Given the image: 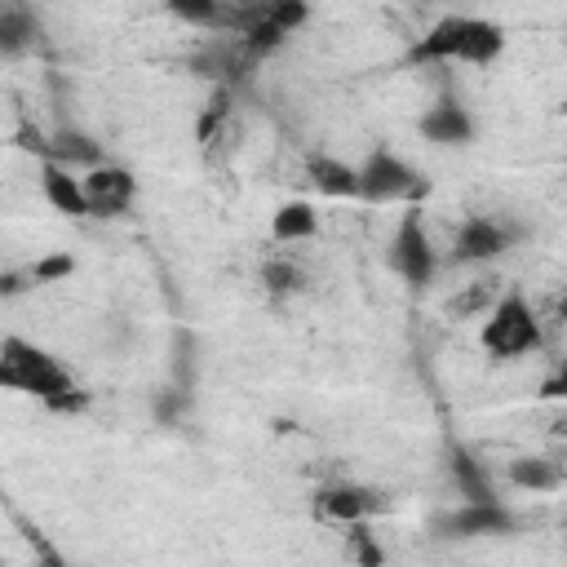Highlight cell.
<instances>
[{
    "label": "cell",
    "mask_w": 567,
    "mask_h": 567,
    "mask_svg": "<svg viewBox=\"0 0 567 567\" xmlns=\"http://www.w3.org/2000/svg\"><path fill=\"white\" fill-rule=\"evenodd\" d=\"M505 53V27L478 13H443L425 35L412 40L408 62H465V66H487Z\"/></svg>",
    "instance_id": "cell-1"
},
{
    "label": "cell",
    "mask_w": 567,
    "mask_h": 567,
    "mask_svg": "<svg viewBox=\"0 0 567 567\" xmlns=\"http://www.w3.org/2000/svg\"><path fill=\"white\" fill-rule=\"evenodd\" d=\"M0 390L9 394H27L35 403H53L62 394L75 390V377L58 363V354H49L44 346H35L31 337H0Z\"/></svg>",
    "instance_id": "cell-2"
},
{
    "label": "cell",
    "mask_w": 567,
    "mask_h": 567,
    "mask_svg": "<svg viewBox=\"0 0 567 567\" xmlns=\"http://www.w3.org/2000/svg\"><path fill=\"white\" fill-rule=\"evenodd\" d=\"M478 346L487 359H523V354H536L545 346V328H540V315L532 310V301L509 288L492 301V310L483 315V328H478Z\"/></svg>",
    "instance_id": "cell-3"
},
{
    "label": "cell",
    "mask_w": 567,
    "mask_h": 567,
    "mask_svg": "<svg viewBox=\"0 0 567 567\" xmlns=\"http://www.w3.org/2000/svg\"><path fill=\"white\" fill-rule=\"evenodd\" d=\"M359 177V199L363 204H421L430 195V182L390 146H372L363 164H354Z\"/></svg>",
    "instance_id": "cell-4"
},
{
    "label": "cell",
    "mask_w": 567,
    "mask_h": 567,
    "mask_svg": "<svg viewBox=\"0 0 567 567\" xmlns=\"http://www.w3.org/2000/svg\"><path fill=\"white\" fill-rule=\"evenodd\" d=\"M385 261H390V270H394L408 288H416V292L434 284L443 257H439V248H434V239H430V226H425L421 204H408V208L399 213V226H394L390 248H385Z\"/></svg>",
    "instance_id": "cell-5"
},
{
    "label": "cell",
    "mask_w": 567,
    "mask_h": 567,
    "mask_svg": "<svg viewBox=\"0 0 567 567\" xmlns=\"http://www.w3.org/2000/svg\"><path fill=\"white\" fill-rule=\"evenodd\" d=\"M523 235H527V230L514 226V221H505V217L474 213V217H465V221L456 226V239H452L447 261H452V266H487V261L505 257Z\"/></svg>",
    "instance_id": "cell-6"
},
{
    "label": "cell",
    "mask_w": 567,
    "mask_h": 567,
    "mask_svg": "<svg viewBox=\"0 0 567 567\" xmlns=\"http://www.w3.org/2000/svg\"><path fill=\"white\" fill-rule=\"evenodd\" d=\"M518 514L505 501H483V505H456L434 518V536L443 540H487V536H514Z\"/></svg>",
    "instance_id": "cell-7"
},
{
    "label": "cell",
    "mask_w": 567,
    "mask_h": 567,
    "mask_svg": "<svg viewBox=\"0 0 567 567\" xmlns=\"http://www.w3.org/2000/svg\"><path fill=\"white\" fill-rule=\"evenodd\" d=\"M80 186H84L89 217H124L137 199V177L124 164H111V159L80 173Z\"/></svg>",
    "instance_id": "cell-8"
},
{
    "label": "cell",
    "mask_w": 567,
    "mask_h": 567,
    "mask_svg": "<svg viewBox=\"0 0 567 567\" xmlns=\"http://www.w3.org/2000/svg\"><path fill=\"white\" fill-rule=\"evenodd\" d=\"M385 509V496L368 483H323L315 492V514L337 523V527H354V523H372Z\"/></svg>",
    "instance_id": "cell-9"
},
{
    "label": "cell",
    "mask_w": 567,
    "mask_h": 567,
    "mask_svg": "<svg viewBox=\"0 0 567 567\" xmlns=\"http://www.w3.org/2000/svg\"><path fill=\"white\" fill-rule=\"evenodd\" d=\"M416 128H421V137H425V142H434V146H447V151H456V146H470V142H474V133H478V124H474V111H470V106H465L456 93H443L439 102H430Z\"/></svg>",
    "instance_id": "cell-10"
},
{
    "label": "cell",
    "mask_w": 567,
    "mask_h": 567,
    "mask_svg": "<svg viewBox=\"0 0 567 567\" xmlns=\"http://www.w3.org/2000/svg\"><path fill=\"white\" fill-rule=\"evenodd\" d=\"M35 142H40V159H49V164H58V168H71V173H89V168L106 164L102 142L89 137L84 128H71V124H62L58 133L35 137ZM35 142H31V146H35Z\"/></svg>",
    "instance_id": "cell-11"
},
{
    "label": "cell",
    "mask_w": 567,
    "mask_h": 567,
    "mask_svg": "<svg viewBox=\"0 0 567 567\" xmlns=\"http://www.w3.org/2000/svg\"><path fill=\"white\" fill-rule=\"evenodd\" d=\"M40 44H44V18H40V9L18 4V0H0V58L4 62L27 58Z\"/></svg>",
    "instance_id": "cell-12"
},
{
    "label": "cell",
    "mask_w": 567,
    "mask_h": 567,
    "mask_svg": "<svg viewBox=\"0 0 567 567\" xmlns=\"http://www.w3.org/2000/svg\"><path fill=\"white\" fill-rule=\"evenodd\" d=\"M447 474H452V483H456V492H461V501L465 505H483V501H496V487H492V470L470 452V447H452L447 452Z\"/></svg>",
    "instance_id": "cell-13"
},
{
    "label": "cell",
    "mask_w": 567,
    "mask_h": 567,
    "mask_svg": "<svg viewBox=\"0 0 567 567\" xmlns=\"http://www.w3.org/2000/svg\"><path fill=\"white\" fill-rule=\"evenodd\" d=\"M505 478H509V487L532 492V496H540V492H558V487L567 483L563 465H558L554 456H540V452H523V456H514V461L505 465Z\"/></svg>",
    "instance_id": "cell-14"
},
{
    "label": "cell",
    "mask_w": 567,
    "mask_h": 567,
    "mask_svg": "<svg viewBox=\"0 0 567 567\" xmlns=\"http://www.w3.org/2000/svg\"><path fill=\"white\" fill-rule=\"evenodd\" d=\"M306 177H310V186H315L319 195H328V199H359L354 164H346V159H337V155H328V151H315V155L306 159Z\"/></svg>",
    "instance_id": "cell-15"
},
{
    "label": "cell",
    "mask_w": 567,
    "mask_h": 567,
    "mask_svg": "<svg viewBox=\"0 0 567 567\" xmlns=\"http://www.w3.org/2000/svg\"><path fill=\"white\" fill-rule=\"evenodd\" d=\"M40 190H44V199H49V208H53V213H62V217H89L80 173H71V168H58V164L40 159Z\"/></svg>",
    "instance_id": "cell-16"
},
{
    "label": "cell",
    "mask_w": 567,
    "mask_h": 567,
    "mask_svg": "<svg viewBox=\"0 0 567 567\" xmlns=\"http://www.w3.org/2000/svg\"><path fill=\"white\" fill-rule=\"evenodd\" d=\"M270 235L275 244H310L319 235V213L310 199H284L270 217Z\"/></svg>",
    "instance_id": "cell-17"
},
{
    "label": "cell",
    "mask_w": 567,
    "mask_h": 567,
    "mask_svg": "<svg viewBox=\"0 0 567 567\" xmlns=\"http://www.w3.org/2000/svg\"><path fill=\"white\" fill-rule=\"evenodd\" d=\"M230 115H235V89H226V84H213L208 102H204V106H199V115H195V142H199V146H213V142H221V133H226Z\"/></svg>",
    "instance_id": "cell-18"
},
{
    "label": "cell",
    "mask_w": 567,
    "mask_h": 567,
    "mask_svg": "<svg viewBox=\"0 0 567 567\" xmlns=\"http://www.w3.org/2000/svg\"><path fill=\"white\" fill-rule=\"evenodd\" d=\"M261 288L270 292V301H288L306 288V270L292 257H266L261 261Z\"/></svg>",
    "instance_id": "cell-19"
},
{
    "label": "cell",
    "mask_w": 567,
    "mask_h": 567,
    "mask_svg": "<svg viewBox=\"0 0 567 567\" xmlns=\"http://www.w3.org/2000/svg\"><path fill=\"white\" fill-rule=\"evenodd\" d=\"M492 301H496V284L492 279H474V284H465L461 292H452L443 301V315L447 319H474V315H487Z\"/></svg>",
    "instance_id": "cell-20"
},
{
    "label": "cell",
    "mask_w": 567,
    "mask_h": 567,
    "mask_svg": "<svg viewBox=\"0 0 567 567\" xmlns=\"http://www.w3.org/2000/svg\"><path fill=\"white\" fill-rule=\"evenodd\" d=\"M221 13H226V0H168V18L213 35H221Z\"/></svg>",
    "instance_id": "cell-21"
},
{
    "label": "cell",
    "mask_w": 567,
    "mask_h": 567,
    "mask_svg": "<svg viewBox=\"0 0 567 567\" xmlns=\"http://www.w3.org/2000/svg\"><path fill=\"white\" fill-rule=\"evenodd\" d=\"M186 412H190V390H186V385L173 381V385L155 390V399H151V416H155V425H182Z\"/></svg>",
    "instance_id": "cell-22"
},
{
    "label": "cell",
    "mask_w": 567,
    "mask_h": 567,
    "mask_svg": "<svg viewBox=\"0 0 567 567\" xmlns=\"http://www.w3.org/2000/svg\"><path fill=\"white\" fill-rule=\"evenodd\" d=\"M346 554H350L354 567H385V549H381V540L372 536L368 523L346 527Z\"/></svg>",
    "instance_id": "cell-23"
},
{
    "label": "cell",
    "mask_w": 567,
    "mask_h": 567,
    "mask_svg": "<svg viewBox=\"0 0 567 567\" xmlns=\"http://www.w3.org/2000/svg\"><path fill=\"white\" fill-rule=\"evenodd\" d=\"M27 275H31L35 288H40V284H62V279L75 275V257H71V252H44L35 266H27Z\"/></svg>",
    "instance_id": "cell-24"
},
{
    "label": "cell",
    "mask_w": 567,
    "mask_h": 567,
    "mask_svg": "<svg viewBox=\"0 0 567 567\" xmlns=\"http://www.w3.org/2000/svg\"><path fill=\"white\" fill-rule=\"evenodd\" d=\"M27 288H35L27 270H4V275H0V297H22Z\"/></svg>",
    "instance_id": "cell-25"
},
{
    "label": "cell",
    "mask_w": 567,
    "mask_h": 567,
    "mask_svg": "<svg viewBox=\"0 0 567 567\" xmlns=\"http://www.w3.org/2000/svg\"><path fill=\"white\" fill-rule=\"evenodd\" d=\"M536 394H540V399H549V403H554V399H563V394H567V377H563V372H549V377L540 381V390H536Z\"/></svg>",
    "instance_id": "cell-26"
},
{
    "label": "cell",
    "mask_w": 567,
    "mask_h": 567,
    "mask_svg": "<svg viewBox=\"0 0 567 567\" xmlns=\"http://www.w3.org/2000/svg\"><path fill=\"white\" fill-rule=\"evenodd\" d=\"M35 567H71L53 545H44V540H35Z\"/></svg>",
    "instance_id": "cell-27"
}]
</instances>
